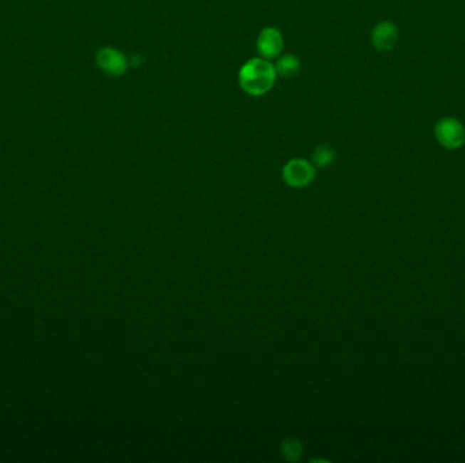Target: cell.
<instances>
[{"label": "cell", "instance_id": "2", "mask_svg": "<svg viewBox=\"0 0 465 463\" xmlns=\"http://www.w3.org/2000/svg\"><path fill=\"white\" fill-rule=\"evenodd\" d=\"M434 136L444 149H460L465 143L464 124L456 117H442L435 122Z\"/></svg>", "mask_w": 465, "mask_h": 463}, {"label": "cell", "instance_id": "8", "mask_svg": "<svg viewBox=\"0 0 465 463\" xmlns=\"http://www.w3.org/2000/svg\"><path fill=\"white\" fill-rule=\"evenodd\" d=\"M333 159H335V151L328 144L317 146L315 151H313L312 161L317 167H325V166L332 164Z\"/></svg>", "mask_w": 465, "mask_h": 463}, {"label": "cell", "instance_id": "6", "mask_svg": "<svg viewBox=\"0 0 465 463\" xmlns=\"http://www.w3.org/2000/svg\"><path fill=\"white\" fill-rule=\"evenodd\" d=\"M372 44L380 52H388L399 41V28L392 21L378 22L372 30Z\"/></svg>", "mask_w": 465, "mask_h": 463}, {"label": "cell", "instance_id": "3", "mask_svg": "<svg viewBox=\"0 0 465 463\" xmlns=\"http://www.w3.org/2000/svg\"><path fill=\"white\" fill-rule=\"evenodd\" d=\"M282 176L287 185L293 188H303L315 179V166L306 159L296 158L285 164Z\"/></svg>", "mask_w": 465, "mask_h": 463}, {"label": "cell", "instance_id": "4", "mask_svg": "<svg viewBox=\"0 0 465 463\" xmlns=\"http://www.w3.org/2000/svg\"><path fill=\"white\" fill-rule=\"evenodd\" d=\"M97 64L98 67L110 76H121L125 74L130 67V60L127 56L112 48V46H104L97 52Z\"/></svg>", "mask_w": 465, "mask_h": 463}, {"label": "cell", "instance_id": "9", "mask_svg": "<svg viewBox=\"0 0 465 463\" xmlns=\"http://www.w3.org/2000/svg\"><path fill=\"white\" fill-rule=\"evenodd\" d=\"M282 452L287 461H297L302 452L300 442L294 439H287L282 445Z\"/></svg>", "mask_w": 465, "mask_h": 463}, {"label": "cell", "instance_id": "1", "mask_svg": "<svg viewBox=\"0 0 465 463\" xmlns=\"http://www.w3.org/2000/svg\"><path fill=\"white\" fill-rule=\"evenodd\" d=\"M276 82V71L270 60L255 58L248 60L239 71V83L242 91L252 97L267 94Z\"/></svg>", "mask_w": 465, "mask_h": 463}, {"label": "cell", "instance_id": "5", "mask_svg": "<svg viewBox=\"0 0 465 463\" xmlns=\"http://www.w3.org/2000/svg\"><path fill=\"white\" fill-rule=\"evenodd\" d=\"M256 45L257 52L263 59L272 60L281 56L285 41L281 30L268 26L260 31Z\"/></svg>", "mask_w": 465, "mask_h": 463}, {"label": "cell", "instance_id": "7", "mask_svg": "<svg viewBox=\"0 0 465 463\" xmlns=\"http://www.w3.org/2000/svg\"><path fill=\"white\" fill-rule=\"evenodd\" d=\"M273 67L276 75L281 78H294L300 73L301 61L293 53H286L276 58V64Z\"/></svg>", "mask_w": 465, "mask_h": 463}]
</instances>
